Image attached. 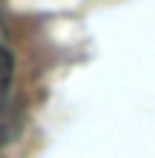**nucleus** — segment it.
Returning <instances> with one entry per match:
<instances>
[{"label":"nucleus","mask_w":155,"mask_h":158,"mask_svg":"<svg viewBox=\"0 0 155 158\" xmlns=\"http://www.w3.org/2000/svg\"><path fill=\"white\" fill-rule=\"evenodd\" d=\"M12 89H14V55L6 38L3 17H0V132H6L9 121H12Z\"/></svg>","instance_id":"1"}]
</instances>
